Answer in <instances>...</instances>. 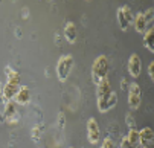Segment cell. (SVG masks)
<instances>
[{"instance_id": "1", "label": "cell", "mask_w": 154, "mask_h": 148, "mask_svg": "<svg viewBox=\"0 0 154 148\" xmlns=\"http://www.w3.org/2000/svg\"><path fill=\"white\" fill-rule=\"evenodd\" d=\"M96 104H98V110L101 113H105L108 110H112L115 105L118 104V93L112 90V84H110L108 78L102 79L98 84L96 89Z\"/></svg>"}, {"instance_id": "2", "label": "cell", "mask_w": 154, "mask_h": 148, "mask_svg": "<svg viewBox=\"0 0 154 148\" xmlns=\"http://www.w3.org/2000/svg\"><path fill=\"white\" fill-rule=\"evenodd\" d=\"M20 81H21V76L17 70L11 69V67H6V82L5 86L2 87V98L9 102V101H14L17 92L20 90Z\"/></svg>"}, {"instance_id": "3", "label": "cell", "mask_w": 154, "mask_h": 148, "mask_svg": "<svg viewBox=\"0 0 154 148\" xmlns=\"http://www.w3.org/2000/svg\"><path fill=\"white\" fill-rule=\"evenodd\" d=\"M108 67H110L108 58H107L105 55H99V57L95 58L93 66H92V81L96 84V86H98L102 79L107 78V75H108Z\"/></svg>"}, {"instance_id": "4", "label": "cell", "mask_w": 154, "mask_h": 148, "mask_svg": "<svg viewBox=\"0 0 154 148\" xmlns=\"http://www.w3.org/2000/svg\"><path fill=\"white\" fill-rule=\"evenodd\" d=\"M73 64H75V60H73L72 55H63V57L58 58L57 66H55V72H57V76L61 82H64L69 78V75L72 73Z\"/></svg>"}, {"instance_id": "5", "label": "cell", "mask_w": 154, "mask_h": 148, "mask_svg": "<svg viewBox=\"0 0 154 148\" xmlns=\"http://www.w3.org/2000/svg\"><path fill=\"white\" fill-rule=\"evenodd\" d=\"M128 105L131 110H137L142 104V93H140V86L137 82H131L128 86Z\"/></svg>"}, {"instance_id": "6", "label": "cell", "mask_w": 154, "mask_h": 148, "mask_svg": "<svg viewBox=\"0 0 154 148\" xmlns=\"http://www.w3.org/2000/svg\"><path fill=\"white\" fill-rule=\"evenodd\" d=\"M116 20H118V25L122 31H127L133 22V12H131V8L124 5L121 8H118L116 11Z\"/></svg>"}, {"instance_id": "7", "label": "cell", "mask_w": 154, "mask_h": 148, "mask_svg": "<svg viewBox=\"0 0 154 148\" xmlns=\"http://www.w3.org/2000/svg\"><path fill=\"white\" fill-rule=\"evenodd\" d=\"M87 139H89V142L92 145H95L101 140V128L95 118H90L87 121Z\"/></svg>"}, {"instance_id": "8", "label": "cell", "mask_w": 154, "mask_h": 148, "mask_svg": "<svg viewBox=\"0 0 154 148\" xmlns=\"http://www.w3.org/2000/svg\"><path fill=\"white\" fill-rule=\"evenodd\" d=\"M127 69H128L130 76L139 78V75H140V72H142V61H140V58H139L137 54H131V55H130Z\"/></svg>"}, {"instance_id": "9", "label": "cell", "mask_w": 154, "mask_h": 148, "mask_svg": "<svg viewBox=\"0 0 154 148\" xmlns=\"http://www.w3.org/2000/svg\"><path fill=\"white\" fill-rule=\"evenodd\" d=\"M139 131V145H142V148H151V143L154 140V131L149 127H143Z\"/></svg>"}, {"instance_id": "10", "label": "cell", "mask_w": 154, "mask_h": 148, "mask_svg": "<svg viewBox=\"0 0 154 148\" xmlns=\"http://www.w3.org/2000/svg\"><path fill=\"white\" fill-rule=\"evenodd\" d=\"M3 116L6 119L8 124H17L18 121V112H17V107L12 101L6 102L5 104V109H3Z\"/></svg>"}, {"instance_id": "11", "label": "cell", "mask_w": 154, "mask_h": 148, "mask_svg": "<svg viewBox=\"0 0 154 148\" xmlns=\"http://www.w3.org/2000/svg\"><path fill=\"white\" fill-rule=\"evenodd\" d=\"M14 101H15V104H20V105H26V104H29V101H31V90H29L26 86H21L20 90L17 92Z\"/></svg>"}, {"instance_id": "12", "label": "cell", "mask_w": 154, "mask_h": 148, "mask_svg": "<svg viewBox=\"0 0 154 148\" xmlns=\"http://www.w3.org/2000/svg\"><path fill=\"white\" fill-rule=\"evenodd\" d=\"M64 37L66 40L69 41L70 45H73L75 41H76V26L73 22H67L64 26Z\"/></svg>"}, {"instance_id": "13", "label": "cell", "mask_w": 154, "mask_h": 148, "mask_svg": "<svg viewBox=\"0 0 154 148\" xmlns=\"http://www.w3.org/2000/svg\"><path fill=\"white\" fill-rule=\"evenodd\" d=\"M148 28H151V26H148L143 12H137V14L134 15V29H136L139 34H143Z\"/></svg>"}, {"instance_id": "14", "label": "cell", "mask_w": 154, "mask_h": 148, "mask_svg": "<svg viewBox=\"0 0 154 148\" xmlns=\"http://www.w3.org/2000/svg\"><path fill=\"white\" fill-rule=\"evenodd\" d=\"M152 37H154V31L152 28H148L143 32V46L148 49V52L154 54V43H152Z\"/></svg>"}, {"instance_id": "15", "label": "cell", "mask_w": 154, "mask_h": 148, "mask_svg": "<svg viewBox=\"0 0 154 148\" xmlns=\"http://www.w3.org/2000/svg\"><path fill=\"white\" fill-rule=\"evenodd\" d=\"M125 137L128 139V142H130L131 145H134V146L137 148V145H139V131H137L136 128H130V130H128V134H127Z\"/></svg>"}, {"instance_id": "16", "label": "cell", "mask_w": 154, "mask_h": 148, "mask_svg": "<svg viewBox=\"0 0 154 148\" xmlns=\"http://www.w3.org/2000/svg\"><path fill=\"white\" fill-rule=\"evenodd\" d=\"M31 136L34 137L35 142H40V137H41V125H35L32 131H31Z\"/></svg>"}, {"instance_id": "17", "label": "cell", "mask_w": 154, "mask_h": 148, "mask_svg": "<svg viewBox=\"0 0 154 148\" xmlns=\"http://www.w3.org/2000/svg\"><path fill=\"white\" fill-rule=\"evenodd\" d=\"M143 15H145V20H146V23H148V26H151V23H152V20H154V9H152V8L146 9V11L143 12Z\"/></svg>"}, {"instance_id": "18", "label": "cell", "mask_w": 154, "mask_h": 148, "mask_svg": "<svg viewBox=\"0 0 154 148\" xmlns=\"http://www.w3.org/2000/svg\"><path fill=\"white\" fill-rule=\"evenodd\" d=\"M57 125H58V128H60V130H63V128H64V125H66V115H64V113H58Z\"/></svg>"}, {"instance_id": "19", "label": "cell", "mask_w": 154, "mask_h": 148, "mask_svg": "<svg viewBox=\"0 0 154 148\" xmlns=\"http://www.w3.org/2000/svg\"><path fill=\"white\" fill-rule=\"evenodd\" d=\"M125 122H127V125H128V128H134L136 121H134V118H133V115H131V113H127V116H125Z\"/></svg>"}, {"instance_id": "20", "label": "cell", "mask_w": 154, "mask_h": 148, "mask_svg": "<svg viewBox=\"0 0 154 148\" xmlns=\"http://www.w3.org/2000/svg\"><path fill=\"white\" fill-rule=\"evenodd\" d=\"M99 148H115V142H113V139L105 137V139L102 140V143H101Z\"/></svg>"}, {"instance_id": "21", "label": "cell", "mask_w": 154, "mask_h": 148, "mask_svg": "<svg viewBox=\"0 0 154 148\" xmlns=\"http://www.w3.org/2000/svg\"><path fill=\"white\" fill-rule=\"evenodd\" d=\"M121 148H136V146H134V145H131V143L128 142L127 137H124L122 142H121Z\"/></svg>"}, {"instance_id": "22", "label": "cell", "mask_w": 154, "mask_h": 148, "mask_svg": "<svg viewBox=\"0 0 154 148\" xmlns=\"http://www.w3.org/2000/svg\"><path fill=\"white\" fill-rule=\"evenodd\" d=\"M148 75L151 79H154V61H151L148 64Z\"/></svg>"}, {"instance_id": "23", "label": "cell", "mask_w": 154, "mask_h": 148, "mask_svg": "<svg viewBox=\"0 0 154 148\" xmlns=\"http://www.w3.org/2000/svg\"><path fill=\"white\" fill-rule=\"evenodd\" d=\"M128 86H130V82H128V79H127V78H122V79H121V89L127 90V89H128Z\"/></svg>"}, {"instance_id": "24", "label": "cell", "mask_w": 154, "mask_h": 148, "mask_svg": "<svg viewBox=\"0 0 154 148\" xmlns=\"http://www.w3.org/2000/svg\"><path fill=\"white\" fill-rule=\"evenodd\" d=\"M0 98H2V87H0Z\"/></svg>"}, {"instance_id": "25", "label": "cell", "mask_w": 154, "mask_h": 148, "mask_svg": "<svg viewBox=\"0 0 154 148\" xmlns=\"http://www.w3.org/2000/svg\"><path fill=\"white\" fill-rule=\"evenodd\" d=\"M69 148H72V146H69Z\"/></svg>"}]
</instances>
